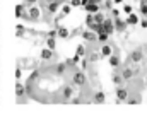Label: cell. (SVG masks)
<instances>
[{
	"label": "cell",
	"mask_w": 147,
	"mask_h": 123,
	"mask_svg": "<svg viewBox=\"0 0 147 123\" xmlns=\"http://www.w3.org/2000/svg\"><path fill=\"white\" fill-rule=\"evenodd\" d=\"M108 62H110V65L113 67V69H118L120 67V56L118 55H111V56H108Z\"/></svg>",
	"instance_id": "17"
},
{
	"label": "cell",
	"mask_w": 147,
	"mask_h": 123,
	"mask_svg": "<svg viewBox=\"0 0 147 123\" xmlns=\"http://www.w3.org/2000/svg\"><path fill=\"white\" fill-rule=\"evenodd\" d=\"M111 81H113V84H115V85H121V84L125 82V79L121 77V74H116V72H115V74L111 75Z\"/></svg>",
	"instance_id": "18"
},
{
	"label": "cell",
	"mask_w": 147,
	"mask_h": 123,
	"mask_svg": "<svg viewBox=\"0 0 147 123\" xmlns=\"http://www.w3.org/2000/svg\"><path fill=\"white\" fill-rule=\"evenodd\" d=\"M26 21H29V22H36L39 21V17H41V10L38 9V7H29L26 12H24V15H22Z\"/></svg>",
	"instance_id": "2"
},
{
	"label": "cell",
	"mask_w": 147,
	"mask_h": 123,
	"mask_svg": "<svg viewBox=\"0 0 147 123\" xmlns=\"http://www.w3.org/2000/svg\"><path fill=\"white\" fill-rule=\"evenodd\" d=\"M67 70H69V65H67V62L57 63V65L53 67V74H55V75H63V74H65Z\"/></svg>",
	"instance_id": "6"
},
{
	"label": "cell",
	"mask_w": 147,
	"mask_h": 123,
	"mask_svg": "<svg viewBox=\"0 0 147 123\" xmlns=\"http://www.w3.org/2000/svg\"><path fill=\"white\" fill-rule=\"evenodd\" d=\"M70 5L72 7H79V5H82V0H70Z\"/></svg>",
	"instance_id": "29"
},
{
	"label": "cell",
	"mask_w": 147,
	"mask_h": 123,
	"mask_svg": "<svg viewBox=\"0 0 147 123\" xmlns=\"http://www.w3.org/2000/svg\"><path fill=\"white\" fill-rule=\"evenodd\" d=\"M127 99H128V91L125 87L118 85V89H116V101L121 103V101H127Z\"/></svg>",
	"instance_id": "7"
},
{
	"label": "cell",
	"mask_w": 147,
	"mask_h": 123,
	"mask_svg": "<svg viewBox=\"0 0 147 123\" xmlns=\"http://www.w3.org/2000/svg\"><path fill=\"white\" fill-rule=\"evenodd\" d=\"M140 26H142V28H144V29H147V21H146V19H144V21H142V22H140Z\"/></svg>",
	"instance_id": "36"
},
{
	"label": "cell",
	"mask_w": 147,
	"mask_h": 123,
	"mask_svg": "<svg viewBox=\"0 0 147 123\" xmlns=\"http://www.w3.org/2000/svg\"><path fill=\"white\" fill-rule=\"evenodd\" d=\"M94 21L103 24V22L106 21V17H105V14H103V12H96V14H94Z\"/></svg>",
	"instance_id": "23"
},
{
	"label": "cell",
	"mask_w": 147,
	"mask_h": 123,
	"mask_svg": "<svg viewBox=\"0 0 147 123\" xmlns=\"http://www.w3.org/2000/svg\"><path fill=\"white\" fill-rule=\"evenodd\" d=\"M94 22V14H87V17H86V24L89 26V24H92Z\"/></svg>",
	"instance_id": "28"
},
{
	"label": "cell",
	"mask_w": 147,
	"mask_h": 123,
	"mask_svg": "<svg viewBox=\"0 0 147 123\" xmlns=\"http://www.w3.org/2000/svg\"><path fill=\"white\" fill-rule=\"evenodd\" d=\"M140 12L144 15H147V3H140Z\"/></svg>",
	"instance_id": "30"
},
{
	"label": "cell",
	"mask_w": 147,
	"mask_h": 123,
	"mask_svg": "<svg viewBox=\"0 0 147 123\" xmlns=\"http://www.w3.org/2000/svg\"><path fill=\"white\" fill-rule=\"evenodd\" d=\"M58 36H60V38H69L70 33H69L67 28H58Z\"/></svg>",
	"instance_id": "24"
},
{
	"label": "cell",
	"mask_w": 147,
	"mask_h": 123,
	"mask_svg": "<svg viewBox=\"0 0 147 123\" xmlns=\"http://www.w3.org/2000/svg\"><path fill=\"white\" fill-rule=\"evenodd\" d=\"M108 38H110L108 33H99V34H98V41H99V43H108Z\"/></svg>",
	"instance_id": "26"
},
{
	"label": "cell",
	"mask_w": 147,
	"mask_h": 123,
	"mask_svg": "<svg viewBox=\"0 0 147 123\" xmlns=\"http://www.w3.org/2000/svg\"><path fill=\"white\" fill-rule=\"evenodd\" d=\"M82 38L86 41H98V34L94 31H84L82 33Z\"/></svg>",
	"instance_id": "16"
},
{
	"label": "cell",
	"mask_w": 147,
	"mask_h": 123,
	"mask_svg": "<svg viewBox=\"0 0 147 123\" xmlns=\"http://www.w3.org/2000/svg\"><path fill=\"white\" fill-rule=\"evenodd\" d=\"M99 58H101V53H91V55L87 56V60H89L91 63H96Z\"/></svg>",
	"instance_id": "25"
},
{
	"label": "cell",
	"mask_w": 147,
	"mask_h": 123,
	"mask_svg": "<svg viewBox=\"0 0 147 123\" xmlns=\"http://www.w3.org/2000/svg\"><path fill=\"white\" fill-rule=\"evenodd\" d=\"M84 9H86L89 14H96V12H99V3H96V2H91V3H87Z\"/></svg>",
	"instance_id": "15"
},
{
	"label": "cell",
	"mask_w": 147,
	"mask_h": 123,
	"mask_svg": "<svg viewBox=\"0 0 147 123\" xmlns=\"http://www.w3.org/2000/svg\"><path fill=\"white\" fill-rule=\"evenodd\" d=\"M16 77H17V81H19V79L22 77V69H21V67H19L17 70H16Z\"/></svg>",
	"instance_id": "31"
},
{
	"label": "cell",
	"mask_w": 147,
	"mask_h": 123,
	"mask_svg": "<svg viewBox=\"0 0 147 123\" xmlns=\"http://www.w3.org/2000/svg\"><path fill=\"white\" fill-rule=\"evenodd\" d=\"M103 29H105V33H108V34H113L115 33V21H111V19H106L105 22H103Z\"/></svg>",
	"instance_id": "10"
},
{
	"label": "cell",
	"mask_w": 147,
	"mask_h": 123,
	"mask_svg": "<svg viewBox=\"0 0 147 123\" xmlns=\"http://www.w3.org/2000/svg\"><path fill=\"white\" fill-rule=\"evenodd\" d=\"M105 101H106V94L103 91H98V92L92 94V103L94 104H103Z\"/></svg>",
	"instance_id": "9"
},
{
	"label": "cell",
	"mask_w": 147,
	"mask_h": 123,
	"mask_svg": "<svg viewBox=\"0 0 147 123\" xmlns=\"http://www.w3.org/2000/svg\"><path fill=\"white\" fill-rule=\"evenodd\" d=\"M140 3H147V0H142V2H140Z\"/></svg>",
	"instance_id": "40"
},
{
	"label": "cell",
	"mask_w": 147,
	"mask_h": 123,
	"mask_svg": "<svg viewBox=\"0 0 147 123\" xmlns=\"http://www.w3.org/2000/svg\"><path fill=\"white\" fill-rule=\"evenodd\" d=\"M121 77L125 79V82L127 81H132L134 77H135V74H137V70L135 69H132V67H125V69H121Z\"/></svg>",
	"instance_id": "5"
},
{
	"label": "cell",
	"mask_w": 147,
	"mask_h": 123,
	"mask_svg": "<svg viewBox=\"0 0 147 123\" xmlns=\"http://www.w3.org/2000/svg\"><path fill=\"white\" fill-rule=\"evenodd\" d=\"M75 56H79V58L86 56V46H84V44H79V46H77V50H75Z\"/></svg>",
	"instance_id": "21"
},
{
	"label": "cell",
	"mask_w": 147,
	"mask_h": 123,
	"mask_svg": "<svg viewBox=\"0 0 147 123\" xmlns=\"http://www.w3.org/2000/svg\"><path fill=\"white\" fill-rule=\"evenodd\" d=\"M36 2H38V0H24V3H26V5H34Z\"/></svg>",
	"instance_id": "33"
},
{
	"label": "cell",
	"mask_w": 147,
	"mask_h": 123,
	"mask_svg": "<svg viewBox=\"0 0 147 123\" xmlns=\"http://www.w3.org/2000/svg\"><path fill=\"white\" fill-rule=\"evenodd\" d=\"M128 60H130L132 63H140V62L144 60V50H142V48H135L134 51H130Z\"/></svg>",
	"instance_id": "4"
},
{
	"label": "cell",
	"mask_w": 147,
	"mask_h": 123,
	"mask_svg": "<svg viewBox=\"0 0 147 123\" xmlns=\"http://www.w3.org/2000/svg\"><path fill=\"white\" fill-rule=\"evenodd\" d=\"M111 14H113V17H118V15H120V12H118L116 9H115V10H111Z\"/></svg>",
	"instance_id": "34"
},
{
	"label": "cell",
	"mask_w": 147,
	"mask_h": 123,
	"mask_svg": "<svg viewBox=\"0 0 147 123\" xmlns=\"http://www.w3.org/2000/svg\"><path fill=\"white\" fill-rule=\"evenodd\" d=\"M53 51H55V50H51V48H43L41 53H39L41 60H51V58H53Z\"/></svg>",
	"instance_id": "12"
},
{
	"label": "cell",
	"mask_w": 147,
	"mask_h": 123,
	"mask_svg": "<svg viewBox=\"0 0 147 123\" xmlns=\"http://www.w3.org/2000/svg\"><path fill=\"white\" fill-rule=\"evenodd\" d=\"M60 3H62V0H53V2H46V10H48V14H55L58 9H60Z\"/></svg>",
	"instance_id": "8"
},
{
	"label": "cell",
	"mask_w": 147,
	"mask_h": 123,
	"mask_svg": "<svg viewBox=\"0 0 147 123\" xmlns=\"http://www.w3.org/2000/svg\"><path fill=\"white\" fill-rule=\"evenodd\" d=\"M113 2H115V3H121L123 0H113Z\"/></svg>",
	"instance_id": "37"
},
{
	"label": "cell",
	"mask_w": 147,
	"mask_h": 123,
	"mask_svg": "<svg viewBox=\"0 0 147 123\" xmlns=\"http://www.w3.org/2000/svg\"><path fill=\"white\" fill-rule=\"evenodd\" d=\"M127 24H130V26H135V24H139V17H137L135 14H128Z\"/></svg>",
	"instance_id": "20"
},
{
	"label": "cell",
	"mask_w": 147,
	"mask_h": 123,
	"mask_svg": "<svg viewBox=\"0 0 147 123\" xmlns=\"http://www.w3.org/2000/svg\"><path fill=\"white\" fill-rule=\"evenodd\" d=\"M101 56H111L113 55V48H111V44H108V43H103V46H101Z\"/></svg>",
	"instance_id": "13"
},
{
	"label": "cell",
	"mask_w": 147,
	"mask_h": 123,
	"mask_svg": "<svg viewBox=\"0 0 147 123\" xmlns=\"http://www.w3.org/2000/svg\"><path fill=\"white\" fill-rule=\"evenodd\" d=\"M72 84L75 87H86L87 85V75L84 74V70H74L72 74Z\"/></svg>",
	"instance_id": "1"
},
{
	"label": "cell",
	"mask_w": 147,
	"mask_h": 123,
	"mask_svg": "<svg viewBox=\"0 0 147 123\" xmlns=\"http://www.w3.org/2000/svg\"><path fill=\"white\" fill-rule=\"evenodd\" d=\"M123 10H125L127 14H132V7H130V5H125V7H123Z\"/></svg>",
	"instance_id": "32"
},
{
	"label": "cell",
	"mask_w": 147,
	"mask_h": 123,
	"mask_svg": "<svg viewBox=\"0 0 147 123\" xmlns=\"http://www.w3.org/2000/svg\"><path fill=\"white\" fill-rule=\"evenodd\" d=\"M55 46H57V41H55V38L48 36V38H46V48H51V50H55Z\"/></svg>",
	"instance_id": "22"
},
{
	"label": "cell",
	"mask_w": 147,
	"mask_h": 123,
	"mask_svg": "<svg viewBox=\"0 0 147 123\" xmlns=\"http://www.w3.org/2000/svg\"><path fill=\"white\" fill-rule=\"evenodd\" d=\"M127 26H128V24H127V21H120L118 17H115V29H116V31H120V33H121V31H125V29H127Z\"/></svg>",
	"instance_id": "14"
},
{
	"label": "cell",
	"mask_w": 147,
	"mask_h": 123,
	"mask_svg": "<svg viewBox=\"0 0 147 123\" xmlns=\"http://www.w3.org/2000/svg\"><path fill=\"white\" fill-rule=\"evenodd\" d=\"M94 2H96V3H101V2H103V0H94Z\"/></svg>",
	"instance_id": "38"
},
{
	"label": "cell",
	"mask_w": 147,
	"mask_h": 123,
	"mask_svg": "<svg viewBox=\"0 0 147 123\" xmlns=\"http://www.w3.org/2000/svg\"><path fill=\"white\" fill-rule=\"evenodd\" d=\"M70 10H72V5H69V3H65V5H62V14H70Z\"/></svg>",
	"instance_id": "27"
},
{
	"label": "cell",
	"mask_w": 147,
	"mask_h": 123,
	"mask_svg": "<svg viewBox=\"0 0 147 123\" xmlns=\"http://www.w3.org/2000/svg\"><path fill=\"white\" fill-rule=\"evenodd\" d=\"M48 36H51V38H55V36H57V31H55V29H53V31H50V33H48Z\"/></svg>",
	"instance_id": "35"
},
{
	"label": "cell",
	"mask_w": 147,
	"mask_h": 123,
	"mask_svg": "<svg viewBox=\"0 0 147 123\" xmlns=\"http://www.w3.org/2000/svg\"><path fill=\"white\" fill-rule=\"evenodd\" d=\"M24 12H26V3H19V5L16 7V15H17V17H22Z\"/></svg>",
	"instance_id": "19"
},
{
	"label": "cell",
	"mask_w": 147,
	"mask_h": 123,
	"mask_svg": "<svg viewBox=\"0 0 147 123\" xmlns=\"http://www.w3.org/2000/svg\"><path fill=\"white\" fill-rule=\"evenodd\" d=\"M60 96H62V99H60V101L69 103L74 96H75V94H74V84H69V85L65 84V85L62 87V91H60Z\"/></svg>",
	"instance_id": "3"
},
{
	"label": "cell",
	"mask_w": 147,
	"mask_h": 123,
	"mask_svg": "<svg viewBox=\"0 0 147 123\" xmlns=\"http://www.w3.org/2000/svg\"><path fill=\"white\" fill-rule=\"evenodd\" d=\"M16 96H17V97H22V96H26V85H24L21 81L16 82Z\"/></svg>",
	"instance_id": "11"
},
{
	"label": "cell",
	"mask_w": 147,
	"mask_h": 123,
	"mask_svg": "<svg viewBox=\"0 0 147 123\" xmlns=\"http://www.w3.org/2000/svg\"><path fill=\"white\" fill-rule=\"evenodd\" d=\"M43 2H45V3H46V2H53V0H43Z\"/></svg>",
	"instance_id": "39"
}]
</instances>
